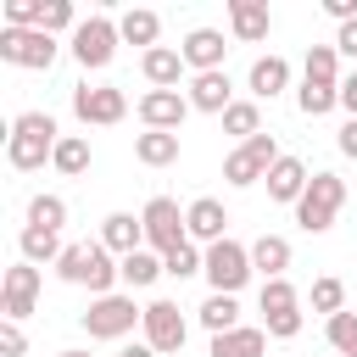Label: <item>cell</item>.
<instances>
[{"label": "cell", "mask_w": 357, "mask_h": 357, "mask_svg": "<svg viewBox=\"0 0 357 357\" xmlns=\"http://www.w3.org/2000/svg\"><path fill=\"white\" fill-rule=\"evenodd\" d=\"M39 28L56 39V33H73L78 28V11H73V0H45L39 6Z\"/></svg>", "instance_id": "37"}, {"label": "cell", "mask_w": 357, "mask_h": 357, "mask_svg": "<svg viewBox=\"0 0 357 357\" xmlns=\"http://www.w3.org/2000/svg\"><path fill=\"white\" fill-rule=\"evenodd\" d=\"M284 84H290V61H284V56H257V61H251V73H245L251 100H273Z\"/></svg>", "instance_id": "21"}, {"label": "cell", "mask_w": 357, "mask_h": 357, "mask_svg": "<svg viewBox=\"0 0 357 357\" xmlns=\"http://www.w3.org/2000/svg\"><path fill=\"white\" fill-rule=\"evenodd\" d=\"M139 329H145V346H151L156 357H173V351H184V335H190V324H184L178 301H151Z\"/></svg>", "instance_id": "11"}, {"label": "cell", "mask_w": 357, "mask_h": 357, "mask_svg": "<svg viewBox=\"0 0 357 357\" xmlns=\"http://www.w3.org/2000/svg\"><path fill=\"white\" fill-rule=\"evenodd\" d=\"M324 11H329L335 22H351V17H357V0H324Z\"/></svg>", "instance_id": "44"}, {"label": "cell", "mask_w": 357, "mask_h": 357, "mask_svg": "<svg viewBox=\"0 0 357 357\" xmlns=\"http://www.w3.org/2000/svg\"><path fill=\"white\" fill-rule=\"evenodd\" d=\"M251 268H257L262 279H284V268H290V240H284V234H257V240H251Z\"/></svg>", "instance_id": "22"}, {"label": "cell", "mask_w": 357, "mask_h": 357, "mask_svg": "<svg viewBox=\"0 0 357 357\" xmlns=\"http://www.w3.org/2000/svg\"><path fill=\"white\" fill-rule=\"evenodd\" d=\"M262 329H268L273 340H290V335H301V307H296V312H273V318H262Z\"/></svg>", "instance_id": "40"}, {"label": "cell", "mask_w": 357, "mask_h": 357, "mask_svg": "<svg viewBox=\"0 0 357 357\" xmlns=\"http://www.w3.org/2000/svg\"><path fill=\"white\" fill-rule=\"evenodd\" d=\"M268 201H284V206H296L301 195H307V184H312V173H307V162L301 156H279L273 167H268Z\"/></svg>", "instance_id": "16"}, {"label": "cell", "mask_w": 357, "mask_h": 357, "mask_svg": "<svg viewBox=\"0 0 357 357\" xmlns=\"http://www.w3.org/2000/svg\"><path fill=\"white\" fill-rule=\"evenodd\" d=\"M340 206H346V178L340 173H312L307 195L296 201V223L307 234H324V229H335V212Z\"/></svg>", "instance_id": "3"}, {"label": "cell", "mask_w": 357, "mask_h": 357, "mask_svg": "<svg viewBox=\"0 0 357 357\" xmlns=\"http://www.w3.org/2000/svg\"><path fill=\"white\" fill-rule=\"evenodd\" d=\"M268 351V329H229V335H212V357H262Z\"/></svg>", "instance_id": "24"}, {"label": "cell", "mask_w": 357, "mask_h": 357, "mask_svg": "<svg viewBox=\"0 0 357 357\" xmlns=\"http://www.w3.org/2000/svg\"><path fill=\"white\" fill-rule=\"evenodd\" d=\"M340 106L357 117V73H346V78H340Z\"/></svg>", "instance_id": "45"}, {"label": "cell", "mask_w": 357, "mask_h": 357, "mask_svg": "<svg viewBox=\"0 0 357 357\" xmlns=\"http://www.w3.org/2000/svg\"><path fill=\"white\" fill-rule=\"evenodd\" d=\"M134 324H145V307H134V296H123V290L95 296L89 312H84L89 340H123V335H134Z\"/></svg>", "instance_id": "4"}, {"label": "cell", "mask_w": 357, "mask_h": 357, "mask_svg": "<svg viewBox=\"0 0 357 357\" xmlns=\"http://www.w3.org/2000/svg\"><path fill=\"white\" fill-rule=\"evenodd\" d=\"M117 273H123V284H128V290H145V284H156V279H162L167 268H162V251L139 245V251L117 257Z\"/></svg>", "instance_id": "23"}, {"label": "cell", "mask_w": 357, "mask_h": 357, "mask_svg": "<svg viewBox=\"0 0 357 357\" xmlns=\"http://www.w3.org/2000/svg\"><path fill=\"white\" fill-rule=\"evenodd\" d=\"M206 284H212V296H234L257 268H251V245H240V240H218V245H206Z\"/></svg>", "instance_id": "7"}, {"label": "cell", "mask_w": 357, "mask_h": 357, "mask_svg": "<svg viewBox=\"0 0 357 357\" xmlns=\"http://www.w3.org/2000/svg\"><path fill=\"white\" fill-rule=\"evenodd\" d=\"M139 223H145V245L151 251H173V245H184L190 240V229H184V212H178V201L173 195H151L145 201V212H139Z\"/></svg>", "instance_id": "10"}, {"label": "cell", "mask_w": 357, "mask_h": 357, "mask_svg": "<svg viewBox=\"0 0 357 357\" xmlns=\"http://www.w3.org/2000/svg\"><path fill=\"white\" fill-rule=\"evenodd\" d=\"M33 301H39V268H33V262H17V268H6V296H0V312H6V324H22V318H33Z\"/></svg>", "instance_id": "13"}, {"label": "cell", "mask_w": 357, "mask_h": 357, "mask_svg": "<svg viewBox=\"0 0 357 357\" xmlns=\"http://www.w3.org/2000/svg\"><path fill=\"white\" fill-rule=\"evenodd\" d=\"M301 78H307V84H329V89H340V50H335V45H312L307 61H301Z\"/></svg>", "instance_id": "28"}, {"label": "cell", "mask_w": 357, "mask_h": 357, "mask_svg": "<svg viewBox=\"0 0 357 357\" xmlns=\"http://www.w3.org/2000/svg\"><path fill=\"white\" fill-rule=\"evenodd\" d=\"M50 167H56L61 178H78V173H89V139H84V134H61V145H56Z\"/></svg>", "instance_id": "30"}, {"label": "cell", "mask_w": 357, "mask_h": 357, "mask_svg": "<svg viewBox=\"0 0 357 357\" xmlns=\"http://www.w3.org/2000/svg\"><path fill=\"white\" fill-rule=\"evenodd\" d=\"M39 6L45 0H6V28H39Z\"/></svg>", "instance_id": "39"}, {"label": "cell", "mask_w": 357, "mask_h": 357, "mask_svg": "<svg viewBox=\"0 0 357 357\" xmlns=\"http://www.w3.org/2000/svg\"><path fill=\"white\" fill-rule=\"evenodd\" d=\"M195 318H201L206 335H229V329H240V301L234 296H206L195 307Z\"/></svg>", "instance_id": "26"}, {"label": "cell", "mask_w": 357, "mask_h": 357, "mask_svg": "<svg viewBox=\"0 0 357 357\" xmlns=\"http://www.w3.org/2000/svg\"><path fill=\"white\" fill-rule=\"evenodd\" d=\"M117 33H123L128 45H145V50H156L162 17H156V11H145V6H134V11H123V17H117Z\"/></svg>", "instance_id": "27"}, {"label": "cell", "mask_w": 357, "mask_h": 357, "mask_svg": "<svg viewBox=\"0 0 357 357\" xmlns=\"http://www.w3.org/2000/svg\"><path fill=\"white\" fill-rule=\"evenodd\" d=\"M335 145H340V156H351V162H357V117H346V128L335 134Z\"/></svg>", "instance_id": "43"}, {"label": "cell", "mask_w": 357, "mask_h": 357, "mask_svg": "<svg viewBox=\"0 0 357 357\" xmlns=\"http://www.w3.org/2000/svg\"><path fill=\"white\" fill-rule=\"evenodd\" d=\"M178 56H184V67H195V73H218L223 56H229V39H223L218 28H190L184 45H178Z\"/></svg>", "instance_id": "15"}, {"label": "cell", "mask_w": 357, "mask_h": 357, "mask_svg": "<svg viewBox=\"0 0 357 357\" xmlns=\"http://www.w3.org/2000/svg\"><path fill=\"white\" fill-rule=\"evenodd\" d=\"M0 61L28 67V73H50L56 67V39L45 28H0Z\"/></svg>", "instance_id": "8"}, {"label": "cell", "mask_w": 357, "mask_h": 357, "mask_svg": "<svg viewBox=\"0 0 357 357\" xmlns=\"http://www.w3.org/2000/svg\"><path fill=\"white\" fill-rule=\"evenodd\" d=\"M296 106H301V117H324V112H335V106H340V89H329V84H307V78H301Z\"/></svg>", "instance_id": "33"}, {"label": "cell", "mask_w": 357, "mask_h": 357, "mask_svg": "<svg viewBox=\"0 0 357 357\" xmlns=\"http://www.w3.org/2000/svg\"><path fill=\"white\" fill-rule=\"evenodd\" d=\"M190 112H195V106H190V95H178V89H145V95H139V123H145V128L178 134Z\"/></svg>", "instance_id": "12"}, {"label": "cell", "mask_w": 357, "mask_h": 357, "mask_svg": "<svg viewBox=\"0 0 357 357\" xmlns=\"http://www.w3.org/2000/svg\"><path fill=\"white\" fill-rule=\"evenodd\" d=\"M324 335H329V346H335L340 357H357V312H335V318L324 324Z\"/></svg>", "instance_id": "38"}, {"label": "cell", "mask_w": 357, "mask_h": 357, "mask_svg": "<svg viewBox=\"0 0 357 357\" xmlns=\"http://www.w3.org/2000/svg\"><path fill=\"white\" fill-rule=\"evenodd\" d=\"M223 134H234L240 145L257 139V134H262V106H257V100H234V106L223 112Z\"/></svg>", "instance_id": "31"}, {"label": "cell", "mask_w": 357, "mask_h": 357, "mask_svg": "<svg viewBox=\"0 0 357 357\" xmlns=\"http://www.w3.org/2000/svg\"><path fill=\"white\" fill-rule=\"evenodd\" d=\"M184 229H190L195 245H218V240H229V212H223V201H212V195L190 201V206H184Z\"/></svg>", "instance_id": "14"}, {"label": "cell", "mask_w": 357, "mask_h": 357, "mask_svg": "<svg viewBox=\"0 0 357 357\" xmlns=\"http://www.w3.org/2000/svg\"><path fill=\"white\" fill-rule=\"evenodd\" d=\"M134 156H139L145 167H167V162H178V134H162V128H145V134L134 139Z\"/></svg>", "instance_id": "29"}, {"label": "cell", "mask_w": 357, "mask_h": 357, "mask_svg": "<svg viewBox=\"0 0 357 357\" xmlns=\"http://www.w3.org/2000/svg\"><path fill=\"white\" fill-rule=\"evenodd\" d=\"M56 357H89V351H56Z\"/></svg>", "instance_id": "47"}, {"label": "cell", "mask_w": 357, "mask_h": 357, "mask_svg": "<svg viewBox=\"0 0 357 357\" xmlns=\"http://www.w3.org/2000/svg\"><path fill=\"white\" fill-rule=\"evenodd\" d=\"M56 279H61V284H84L89 296H112V284H117L123 273H117V257H112L100 240H73V245L61 251V262H56Z\"/></svg>", "instance_id": "2"}, {"label": "cell", "mask_w": 357, "mask_h": 357, "mask_svg": "<svg viewBox=\"0 0 357 357\" xmlns=\"http://www.w3.org/2000/svg\"><path fill=\"white\" fill-rule=\"evenodd\" d=\"M17 251H22V262H33V268H45V262H61V234H50V229H22L17 234Z\"/></svg>", "instance_id": "25"}, {"label": "cell", "mask_w": 357, "mask_h": 357, "mask_svg": "<svg viewBox=\"0 0 357 357\" xmlns=\"http://www.w3.org/2000/svg\"><path fill=\"white\" fill-rule=\"evenodd\" d=\"M312 312H324V318H335V312H346V284H340L335 273H324V279H312Z\"/></svg>", "instance_id": "36"}, {"label": "cell", "mask_w": 357, "mask_h": 357, "mask_svg": "<svg viewBox=\"0 0 357 357\" xmlns=\"http://www.w3.org/2000/svg\"><path fill=\"white\" fill-rule=\"evenodd\" d=\"M139 73H145L151 89H178V78H184V56H178L173 45H156V50L139 56Z\"/></svg>", "instance_id": "20"}, {"label": "cell", "mask_w": 357, "mask_h": 357, "mask_svg": "<svg viewBox=\"0 0 357 357\" xmlns=\"http://www.w3.org/2000/svg\"><path fill=\"white\" fill-rule=\"evenodd\" d=\"M56 145H61V134H56V117L50 112H17L11 117V134H6V162L17 173H33V167H45L56 156Z\"/></svg>", "instance_id": "1"}, {"label": "cell", "mask_w": 357, "mask_h": 357, "mask_svg": "<svg viewBox=\"0 0 357 357\" xmlns=\"http://www.w3.org/2000/svg\"><path fill=\"white\" fill-rule=\"evenodd\" d=\"M28 340H22V324H0V357H22Z\"/></svg>", "instance_id": "41"}, {"label": "cell", "mask_w": 357, "mask_h": 357, "mask_svg": "<svg viewBox=\"0 0 357 357\" xmlns=\"http://www.w3.org/2000/svg\"><path fill=\"white\" fill-rule=\"evenodd\" d=\"M61 223H67V201H61V195H33V201H28V229L61 234Z\"/></svg>", "instance_id": "32"}, {"label": "cell", "mask_w": 357, "mask_h": 357, "mask_svg": "<svg viewBox=\"0 0 357 357\" xmlns=\"http://www.w3.org/2000/svg\"><path fill=\"white\" fill-rule=\"evenodd\" d=\"M279 156H284L279 139H273V134H257V139H245V145H234V151L223 156V178H229L234 190H251V184L268 178V167H273Z\"/></svg>", "instance_id": "6"}, {"label": "cell", "mask_w": 357, "mask_h": 357, "mask_svg": "<svg viewBox=\"0 0 357 357\" xmlns=\"http://www.w3.org/2000/svg\"><path fill=\"white\" fill-rule=\"evenodd\" d=\"M100 245H106L112 257H128V251L145 245V223H139L134 212H106V218H100Z\"/></svg>", "instance_id": "18"}, {"label": "cell", "mask_w": 357, "mask_h": 357, "mask_svg": "<svg viewBox=\"0 0 357 357\" xmlns=\"http://www.w3.org/2000/svg\"><path fill=\"white\" fill-rule=\"evenodd\" d=\"M117 357H156V351H151V346H145V340H139V346H123V351H117Z\"/></svg>", "instance_id": "46"}, {"label": "cell", "mask_w": 357, "mask_h": 357, "mask_svg": "<svg viewBox=\"0 0 357 357\" xmlns=\"http://www.w3.org/2000/svg\"><path fill=\"white\" fill-rule=\"evenodd\" d=\"M73 117L84 128H112V123L128 117V95L117 84H78L73 89Z\"/></svg>", "instance_id": "9"}, {"label": "cell", "mask_w": 357, "mask_h": 357, "mask_svg": "<svg viewBox=\"0 0 357 357\" xmlns=\"http://www.w3.org/2000/svg\"><path fill=\"white\" fill-rule=\"evenodd\" d=\"M262 318H273V312H296L301 307V296H296V284L290 279H262Z\"/></svg>", "instance_id": "35"}, {"label": "cell", "mask_w": 357, "mask_h": 357, "mask_svg": "<svg viewBox=\"0 0 357 357\" xmlns=\"http://www.w3.org/2000/svg\"><path fill=\"white\" fill-rule=\"evenodd\" d=\"M117 45H123V33H117V22L112 17H84L78 28H73V61L84 67V73H100V67H112V56H117Z\"/></svg>", "instance_id": "5"}, {"label": "cell", "mask_w": 357, "mask_h": 357, "mask_svg": "<svg viewBox=\"0 0 357 357\" xmlns=\"http://www.w3.org/2000/svg\"><path fill=\"white\" fill-rule=\"evenodd\" d=\"M190 106L223 117V112L234 106V84H229V73H223V67H218V73H195V78H190Z\"/></svg>", "instance_id": "17"}, {"label": "cell", "mask_w": 357, "mask_h": 357, "mask_svg": "<svg viewBox=\"0 0 357 357\" xmlns=\"http://www.w3.org/2000/svg\"><path fill=\"white\" fill-rule=\"evenodd\" d=\"M335 50H340V56H357V17H351V22H340V33H335Z\"/></svg>", "instance_id": "42"}, {"label": "cell", "mask_w": 357, "mask_h": 357, "mask_svg": "<svg viewBox=\"0 0 357 357\" xmlns=\"http://www.w3.org/2000/svg\"><path fill=\"white\" fill-rule=\"evenodd\" d=\"M162 268H167L173 279H195V273L206 268V251H201L195 240H184V245H173V251L162 257Z\"/></svg>", "instance_id": "34"}, {"label": "cell", "mask_w": 357, "mask_h": 357, "mask_svg": "<svg viewBox=\"0 0 357 357\" xmlns=\"http://www.w3.org/2000/svg\"><path fill=\"white\" fill-rule=\"evenodd\" d=\"M229 28H234V39H240V45H257V39H268L273 17H268V6H262V0H229Z\"/></svg>", "instance_id": "19"}]
</instances>
